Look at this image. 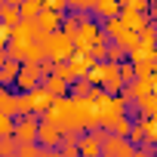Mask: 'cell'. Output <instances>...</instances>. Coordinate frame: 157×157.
<instances>
[{"instance_id": "obj_36", "label": "cell", "mask_w": 157, "mask_h": 157, "mask_svg": "<svg viewBox=\"0 0 157 157\" xmlns=\"http://www.w3.org/2000/svg\"><path fill=\"white\" fill-rule=\"evenodd\" d=\"M16 157H19V154H16Z\"/></svg>"}, {"instance_id": "obj_2", "label": "cell", "mask_w": 157, "mask_h": 157, "mask_svg": "<svg viewBox=\"0 0 157 157\" xmlns=\"http://www.w3.org/2000/svg\"><path fill=\"white\" fill-rule=\"evenodd\" d=\"M102 37V28H99V22L90 16L80 28H77V34L71 37V43H74V52H86L90 56V49H93V43Z\"/></svg>"}, {"instance_id": "obj_30", "label": "cell", "mask_w": 157, "mask_h": 157, "mask_svg": "<svg viewBox=\"0 0 157 157\" xmlns=\"http://www.w3.org/2000/svg\"><path fill=\"white\" fill-rule=\"evenodd\" d=\"M19 157H43V148L34 142V145H22L19 148Z\"/></svg>"}, {"instance_id": "obj_25", "label": "cell", "mask_w": 157, "mask_h": 157, "mask_svg": "<svg viewBox=\"0 0 157 157\" xmlns=\"http://www.w3.org/2000/svg\"><path fill=\"white\" fill-rule=\"evenodd\" d=\"M0 114H6V117H19V108H16V93H10L3 102H0Z\"/></svg>"}, {"instance_id": "obj_22", "label": "cell", "mask_w": 157, "mask_h": 157, "mask_svg": "<svg viewBox=\"0 0 157 157\" xmlns=\"http://www.w3.org/2000/svg\"><path fill=\"white\" fill-rule=\"evenodd\" d=\"M126 142H129L132 148H142V145H148V142H145V126H142V120H136V123H132V129H129Z\"/></svg>"}, {"instance_id": "obj_16", "label": "cell", "mask_w": 157, "mask_h": 157, "mask_svg": "<svg viewBox=\"0 0 157 157\" xmlns=\"http://www.w3.org/2000/svg\"><path fill=\"white\" fill-rule=\"evenodd\" d=\"M40 86H43V90H46L52 99H65V96H68V83H65V80H59V77H52V74L46 77Z\"/></svg>"}, {"instance_id": "obj_20", "label": "cell", "mask_w": 157, "mask_h": 157, "mask_svg": "<svg viewBox=\"0 0 157 157\" xmlns=\"http://www.w3.org/2000/svg\"><path fill=\"white\" fill-rule=\"evenodd\" d=\"M68 96H71V99H90V96H93V83L80 77V80H74V83L68 86Z\"/></svg>"}, {"instance_id": "obj_6", "label": "cell", "mask_w": 157, "mask_h": 157, "mask_svg": "<svg viewBox=\"0 0 157 157\" xmlns=\"http://www.w3.org/2000/svg\"><path fill=\"white\" fill-rule=\"evenodd\" d=\"M132 145L126 142V139H117V136H105L102 139V157H132Z\"/></svg>"}, {"instance_id": "obj_12", "label": "cell", "mask_w": 157, "mask_h": 157, "mask_svg": "<svg viewBox=\"0 0 157 157\" xmlns=\"http://www.w3.org/2000/svg\"><path fill=\"white\" fill-rule=\"evenodd\" d=\"M19 22H22V16H19V0L0 3V25H3V28H16Z\"/></svg>"}, {"instance_id": "obj_7", "label": "cell", "mask_w": 157, "mask_h": 157, "mask_svg": "<svg viewBox=\"0 0 157 157\" xmlns=\"http://www.w3.org/2000/svg\"><path fill=\"white\" fill-rule=\"evenodd\" d=\"M62 136H65V132H62L59 126H52V123L40 120V126H37V145H40L43 151H52V148H59Z\"/></svg>"}, {"instance_id": "obj_28", "label": "cell", "mask_w": 157, "mask_h": 157, "mask_svg": "<svg viewBox=\"0 0 157 157\" xmlns=\"http://www.w3.org/2000/svg\"><path fill=\"white\" fill-rule=\"evenodd\" d=\"M43 10H46V13H59V16H65L68 0H43Z\"/></svg>"}, {"instance_id": "obj_19", "label": "cell", "mask_w": 157, "mask_h": 157, "mask_svg": "<svg viewBox=\"0 0 157 157\" xmlns=\"http://www.w3.org/2000/svg\"><path fill=\"white\" fill-rule=\"evenodd\" d=\"M43 62H46L43 43H31V46L25 49V62H22V65H43Z\"/></svg>"}, {"instance_id": "obj_18", "label": "cell", "mask_w": 157, "mask_h": 157, "mask_svg": "<svg viewBox=\"0 0 157 157\" xmlns=\"http://www.w3.org/2000/svg\"><path fill=\"white\" fill-rule=\"evenodd\" d=\"M19 68H22L19 62H10V59H6V65L0 68V86L10 90V83H16V77H19Z\"/></svg>"}, {"instance_id": "obj_4", "label": "cell", "mask_w": 157, "mask_h": 157, "mask_svg": "<svg viewBox=\"0 0 157 157\" xmlns=\"http://www.w3.org/2000/svg\"><path fill=\"white\" fill-rule=\"evenodd\" d=\"M105 136H108L105 129H93V132L77 136V151H80V157H102V139Z\"/></svg>"}, {"instance_id": "obj_3", "label": "cell", "mask_w": 157, "mask_h": 157, "mask_svg": "<svg viewBox=\"0 0 157 157\" xmlns=\"http://www.w3.org/2000/svg\"><path fill=\"white\" fill-rule=\"evenodd\" d=\"M37 126H40V117L28 114V117H16V129H13V139L19 145H34L37 142Z\"/></svg>"}, {"instance_id": "obj_33", "label": "cell", "mask_w": 157, "mask_h": 157, "mask_svg": "<svg viewBox=\"0 0 157 157\" xmlns=\"http://www.w3.org/2000/svg\"><path fill=\"white\" fill-rule=\"evenodd\" d=\"M6 65V52H0V68H3Z\"/></svg>"}, {"instance_id": "obj_5", "label": "cell", "mask_w": 157, "mask_h": 157, "mask_svg": "<svg viewBox=\"0 0 157 157\" xmlns=\"http://www.w3.org/2000/svg\"><path fill=\"white\" fill-rule=\"evenodd\" d=\"M68 117H71V96L56 99V102L49 105V111L43 114V120H46V123H52V126H59V129H65Z\"/></svg>"}, {"instance_id": "obj_8", "label": "cell", "mask_w": 157, "mask_h": 157, "mask_svg": "<svg viewBox=\"0 0 157 157\" xmlns=\"http://www.w3.org/2000/svg\"><path fill=\"white\" fill-rule=\"evenodd\" d=\"M126 93H129L132 102H142V99L154 96V77H136V80L126 86Z\"/></svg>"}, {"instance_id": "obj_13", "label": "cell", "mask_w": 157, "mask_h": 157, "mask_svg": "<svg viewBox=\"0 0 157 157\" xmlns=\"http://www.w3.org/2000/svg\"><path fill=\"white\" fill-rule=\"evenodd\" d=\"M117 19H120V22H123V28H126V31H132V34H139L142 28H148V25H151L145 13H120Z\"/></svg>"}, {"instance_id": "obj_34", "label": "cell", "mask_w": 157, "mask_h": 157, "mask_svg": "<svg viewBox=\"0 0 157 157\" xmlns=\"http://www.w3.org/2000/svg\"><path fill=\"white\" fill-rule=\"evenodd\" d=\"M151 65H154V71H157V49H154V62H151Z\"/></svg>"}, {"instance_id": "obj_35", "label": "cell", "mask_w": 157, "mask_h": 157, "mask_svg": "<svg viewBox=\"0 0 157 157\" xmlns=\"http://www.w3.org/2000/svg\"><path fill=\"white\" fill-rule=\"evenodd\" d=\"M154 157H157V154H154Z\"/></svg>"}, {"instance_id": "obj_1", "label": "cell", "mask_w": 157, "mask_h": 157, "mask_svg": "<svg viewBox=\"0 0 157 157\" xmlns=\"http://www.w3.org/2000/svg\"><path fill=\"white\" fill-rule=\"evenodd\" d=\"M43 49H46V62H52V65H65V62L74 56V43H71V37L62 34V31L46 34Z\"/></svg>"}, {"instance_id": "obj_24", "label": "cell", "mask_w": 157, "mask_h": 157, "mask_svg": "<svg viewBox=\"0 0 157 157\" xmlns=\"http://www.w3.org/2000/svg\"><path fill=\"white\" fill-rule=\"evenodd\" d=\"M19 148H22V145H19L13 136H10V139H0V157H16Z\"/></svg>"}, {"instance_id": "obj_26", "label": "cell", "mask_w": 157, "mask_h": 157, "mask_svg": "<svg viewBox=\"0 0 157 157\" xmlns=\"http://www.w3.org/2000/svg\"><path fill=\"white\" fill-rule=\"evenodd\" d=\"M117 74H120V80H123V86H129V83L136 80V68H132L129 62H120V65H117Z\"/></svg>"}, {"instance_id": "obj_29", "label": "cell", "mask_w": 157, "mask_h": 157, "mask_svg": "<svg viewBox=\"0 0 157 157\" xmlns=\"http://www.w3.org/2000/svg\"><path fill=\"white\" fill-rule=\"evenodd\" d=\"M13 129H16V120H13V117H6V114H0V139H10V136H13Z\"/></svg>"}, {"instance_id": "obj_32", "label": "cell", "mask_w": 157, "mask_h": 157, "mask_svg": "<svg viewBox=\"0 0 157 157\" xmlns=\"http://www.w3.org/2000/svg\"><path fill=\"white\" fill-rule=\"evenodd\" d=\"M6 96H10V90H6V86H0V102H3Z\"/></svg>"}, {"instance_id": "obj_21", "label": "cell", "mask_w": 157, "mask_h": 157, "mask_svg": "<svg viewBox=\"0 0 157 157\" xmlns=\"http://www.w3.org/2000/svg\"><path fill=\"white\" fill-rule=\"evenodd\" d=\"M139 46L145 49H157V25H148L139 31Z\"/></svg>"}, {"instance_id": "obj_23", "label": "cell", "mask_w": 157, "mask_h": 157, "mask_svg": "<svg viewBox=\"0 0 157 157\" xmlns=\"http://www.w3.org/2000/svg\"><path fill=\"white\" fill-rule=\"evenodd\" d=\"M142 126H145V142L157 145V117H142Z\"/></svg>"}, {"instance_id": "obj_15", "label": "cell", "mask_w": 157, "mask_h": 157, "mask_svg": "<svg viewBox=\"0 0 157 157\" xmlns=\"http://www.w3.org/2000/svg\"><path fill=\"white\" fill-rule=\"evenodd\" d=\"M40 13H43V0H25V3H19V16H22V22H34Z\"/></svg>"}, {"instance_id": "obj_9", "label": "cell", "mask_w": 157, "mask_h": 157, "mask_svg": "<svg viewBox=\"0 0 157 157\" xmlns=\"http://www.w3.org/2000/svg\"><path fill=\"white\" fill-rule=\"evenodd\" d=\"M93 59L86 56V52H74L71 59H68V68H71V74H74V80H80V77H86L90 71H93Z\"/></svg>"}, {"instance_id": "obj_27", "label": "cell", "mask_w": 157, "mask_h": 157, "mask_svg": "<svg viewBox=\"0 0 157 157\" xmlns=\"http://www.w3.org/2000/svg\"><path fill=\"white\" fill-rule=\"evenodd\" d=\"M120 13H148V0H126L120 3Z\"/></svg>"}, {"instance_id": "obj_11", "label": "cell", "mask_w": 157, "mask_h": 157, "mask_svg": "<svg viewBox=\"0 0 157 157\" xmlns=\"http://www.w3.org/2000/svg\"><path fill=\"white\" fill-rule=\"evenodd\" d=\"M28 96H31V105H34V117H40V120H43V114L49 111V105H52L56 99H52V96H49V93H46L43 86H37V90H31Z\"/></svg>"}, {"instance_id": "obj_14", "label": "cell", "mask_w": 157, "mask_h": 157, "mask_svg": "<svg viewBox=\"0 0 157 157\" xmlns=\"http://www.w3.org/2000/svg\"><path fill=\"white\" fill-rule=\"evenodd\" d=\"M129 129H132V120H129L126 114L114 117V120L105 126V132H111V136H117V139H126V136H129Z\"/></svg>"}, {"instance_id": "obj_17", "label": "cell", "mask_w": 157, "mask_h": 157, "mask_svg": "<svg viewBox=\"0 0 157 157\" xmlns=\"http://www.w3.org/2000/svg\"><path fill=\"white\" fill-rule=\"evenodd\" d=\"M56 151H59L62 157H80V151H77V136H71V132H65Z\"/></svg>"}, {"instance_id": "obj_31", "label": "cell", "mask_w": 157, "mask_h": 157, "mask_svg": "<svg viewBox=\"0 0 157 157\" xmlns=\"http://www.w3.org/2000/svg\"><path fill=\"white\" fill-rule=\"evenodd\" d=\"M145 16H148L151 25H157V3H148V13H145Z\"/></svg>"}, {"instance_id": "obj_10", "label": "cell", "mask_w": 157, "mask_h": 157, "mask_svg": "<svg viewBox=\"0 0 157 157\" xmlns=\"http://www.w3.org/2000/svg\"><path fill=\"white\" fill-rule=\"evenodd\" d=\"M117 16H120V0H96L93 3V19L108 22V19H117Z\"/></svg>"}]
</instances>
